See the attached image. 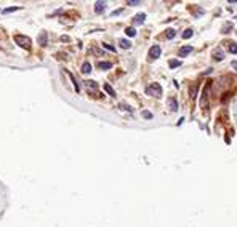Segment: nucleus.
Instances as JSON below:
<instances>
[{
  "label": "nucleus",
  "mask_w": 237,
  "mask_h": 227,
  "mask_svg": "<svg viewBox=\"0 0 237 227\" xmlns=\"http://www.w3.org/2000/svg\"><path fill=\"white\" fill-rule=\"evenodd\" d=\"M146 93L149 96H154V98L159 99V98H162V86L159 83H151V85L146 88Z\"/></svg>",
  "instance_id": "obj_1"
},
{
  "label": "nucleus",
  "mask_w": 237,
  "mask_h": 227,
  "mask_svg": "<svg viewBox=\"0 0 237 227\" xmlns=\"http://www.w3.org/2000/svg\"><path fill=\"white\" fill-rule=\"evenodd\" d=\"M168 106H170V110L171 112H176L178 110V103H176V98H168Z\"/></svg>",
  "instance_id": "obj_6"
},
{
  "label": "nucleus",
  "mask_w": 237,
  "mask_h": 227,
  "mask_svg": "<svg viewBox=\"0 0 237 227\" xmlns=\"http://www.w3.org/2000/svg\"><path fill=\"white\" fill-rule=\"evenodd\" d=\"M120 13H122V10H117V11H112V13H111V16H115V15H120Z\"/></svg>",
  "instance_id": "obj_27"
},
{
  "label": "nucleus",
  "mask_w": 237,
  "mask_h": 227,
  "mask_svg": "<svg viewBox=\"0 0 237 227\" xmlns=\"http://www.w3.org/2000/svg\"><path fill=\"white\" fill-rule=\"evenodd\" d=\"M103 47H104L106 50H109V51H115V48L112 47V45H109V43H103Z\"/></svg>",
  "instance_id": "obj_22"
},
{
  "label": "nucleus",
  "mask_w": 237,
  "mask_h": 227,
  "mask_svg": "<svg viewBox=\"0 0 237 227\" xmlns=\"http://www.w3.org/2000/svg\"><path fill=\"white\" fill-rule=\"evenodd\" d=\"M175 35H176L175 29H167V39H168V40H171V39H173Z\"/></svg>",
  "instance_id": "obj_17"
},
{
  "label": "nucleus",
  "mask_w": 237,
  "mask_h": 227,
  "mask_svg": "<svg viewBox=\"0 0 237 227\" xmlns=\"http://www.w3.org/2000/svg\"><path fill=\"white\" fill-rule=\"evenodd\" d=\"M229 51H231L232 54H236V51H237V48H236V43H231V45H229Z\"/></svg>",
  "instance_id": "obj_23"
},
{
  "label": "nucleus",
  "mask_w": 237,
  "mask_h": 227,
  "mask_svg": "<svg viewBox=\"0 0 237 227\" xmlns=\"http://www.w3.org/2000/svg\"><path fill=\"white\" fill-rule=\"evenodd\" d=\"M128 5H132V7H135V5H141V2H139V0H128Z\"/></svg>",
  "instance_id": "obj_20"
},
{
  "label": "nucleus",
  "mask_w": 237,
  "mask_h": 227,
  "mask_svg": "<svg viewBox=\"0 0 237 227\" xmlns=\"http://www.w3.org/2000/svg\"><path fill=\"white\" fill-rule=\"evenodd\" d=\"M104 90L108 91V93L111 95V96H115V91H114V88L109 85V83H104Z\"/></svg>",
  "instance_id": "obj_15"
},
{
  "label": "nucleus",
  "mask_w": 237,
  "mask_h": 227,
  "mask_svg": "<svg viewBox=\"0 0 237 227\" xmlns=\"http://www.w3.org/2000/svg\"><path fill=\"white\" fill-rule=\"evenodd\" d=\"M119 107H122L123 110H128V112H130V106H127V104H123V103H120V104H119Z\"/></svg>",
  "instance_id": "obj_25"
},
{
  "label": "nucleus",
  "mask_w": 237,
  "mask_h": 227,
  "mask_svg": "<svg viewBox=\"0 0 237 227\" xmlns=\"http://www.w3.org/2000/svg\"><path fill=\"white\" fill-rule=\"evenodd\" d=\"M229 29H232V26H231V24H226L224 27H223V32H224V34H227V31H229Z\"/></svg>",
  "instance_id": "obj_26"
},
{
  "label": "nucleus",
  "mask_w": 237,
  "mask_h": 227,
  "mask_svg": "<svg viewBox=\"0 0 237 227\" xmlns=\"http://www.w3.org/2000/svg\"><path fill=\"white\" fill-rule=\"evenodd\" d=\"M160 51H162V50H160L159 45H154V47L149 50V59H151V61H152V59H157V58H159V56H160Z\"/></svg>",
  "instance_id": "obj_3"
},
{
  "label": "nucleus",
  "mask_w": 237,
  "mask_h": 227,
  "mask_svg": "<svg viewBox=\"0 0 237 227\" xmlns=\"http://www.w3.org/2000/svg\"><path fill=\"white\" fill-rule=\"evenodd\" d=\"M67 75H69V78H71V80H72V83H74V88H76V91L79 93V91H80V85H79V82L76 80V77H74L71 72H67Z\"/></svg>",
  "instance_id": "obj_9"
},
{
  "label": "nucleus",
  "mask_w": 237,
  "mask_h": 227,
  "mask_svg": "<svg viewBox=\"0 0 237 227\" xmlns=\"http://www.w3.org/2000/svg\"><path fill=\"white\" fill-rule=\"evenodd\" d=\"M19 10V7H11V8H7V10H3V13H11V11H16Z\"/></svg>",
  "instance_id": "obj_21"
},
{
  "label": "nucleus",
  "mask_w": 237,
  "mask_h": 227,
  "mask_svg": "<svg viewBox=\"0 0 237 227\" xmlns=\"http://www.w3.org/2000/svg\"><path fill=\"white\" fill-rule=\"evenodd\" d=\"M192 34H194V31H192V29H186V31H184V34H183V39H191Z\"/></svg>",
  "instance_id": "obj_16"
},
{
  "label": "nucleus",
  "mask_w": 237,
  "mask_h": 227,
  "mask_svg": "<svg viewBox=\"0 0 237 227\" xmlns=\"http://www.w3.org/2000/svg\"><path fill=\"white\" fill-rule=\"evenodd\" d=\"M98 67L101 69V71H108V69L112 67V63H108V61H99V63H98Z\"/></svg>",
  "instance_id": "obj_8"
},
{
  "label": "nucleus",
  "mask_w": 237,
  "mask_h": 227,
  "mask_svg": "<svg viewBox=\"0 0 237 227\" xmlns=\"http://www.w3.org/2000/svg\"><path fill=\"white\" fill-rule=\"evenodd\" d=\"M104 10H106V2H96L95 3V13H104Z\"/></svg>",
  "instance_id": "obj_5"
},
{
  "label": "nucleus",
  "mask_w": 237,
  "mask_h": 227,
  "mask_svg": "<svg viewBox=\"0 0 237 227\" xmlns=\"http://www.w3.org/2000/svg\"><path fill=\"white\" fill-rule=\"evenodd\" d=\"M46 40H48V34H46V32H42V34L39 35V45L45 47V45H46Z\"/></svg>",
  "instance_id": "obj_7"
},
{
  "label": "nucleus",
  "mask_w": 237,
  "mask_h": 227,
  "mask_svg": "<svg viewBox=\"0 0 237 227\" xmlns=\"http://www.w3.org/2000/svg\"><path fill=\"white\" fill-rule=\"evenodd\" d=\"M15 42H16V45H19L21 48H26V50L31 48V39L29 37H26V35H15Z\"/></svg>",
  "instance_id": "obj_2"
},
{
  "label": "nucleus",
  "mask_w": 237,
  "mask_h": 227,
  "mask_svg": "<svg viewBox=\"0 0 237 227\" xmlns=\"http://www.w3.org/2000/svg\"><path fill=\"white\" fill-rule=\"evenodd\" d=\"M189 53H192V45H184L179 48V58H186Z\"/></svg>",
  "instance_id": "obj_4"
},
{
  "label": "nucleus",
  "mask_w": 237,
  "mask_h": 227,
  "mask_svg": "<svg viewBox=\"0 0 237 227\" xmlns=\"http://www.w3.org/2000/svg\"><path fill=\"white\" fill-rule=\"evenodd\" d=\"M119 45H120V47H122V48H125V50L132 47V43H130V40H127V39H120V40H119Z\"/></svg>",
  "instance_id": "obj_10"
},
{
  "label": "nucleus",
  "mask_w": 237,
  "mask_h": 227,
  "mask_svg": "<svg viewBox=\"0 0 237 227\" xmlns=\"http://www.w3.org/2000/svg\"><path fill=\"white\" fill-rule=\"evenodd\" d=\"M223 58H224V54H223L221 50H215V51H213V59H216V61H221Z\"/></svg>",
  "instance_id": "obj_11"
},
{
  "label": "nucleus",
  "mask_w": 237,
  "mask_h": 227,
  "mask_svg": "<svg viewBox=\"0 0 237 227\" xmlns=\"http://www.w3.org/2000/svg\"><path fill=\"white\" fill-rule=\"evenodd\" d=\"M143 117L147 118V120H151V118H152V114L149 112V110H143Z\"/></svg>",
  "instance_id": "obj_19"
},
{
  "label": "nucleus",
  "mask_w": 237,
  "mask_h": 227,
  "mask_svg": "<svg viewBox=\"0 0 237 227\" xmlns=\"http://www.w3.org/2000/svg\"><path fill=\"white\" fill-rule=\"evenodd\" d=\"M85 85H87V88H88V90H90V88H93V90H95V88L98 86L95 82H90V80H88V82H85Z\"/></svg>",
  "instance_id": "obj_18"
},
{
  "label": "nucleus",
  "mask_w": 237,
  "mask_h": 227,
  "mask_svg": "<svg viewBox=\"0 0 237 227\" xmlns=\"http://www.w3.org/2000/svg\"><path fill=\"white\" fill-rule=\"evenodd\" d=\"M144 19H146V15H144V13H139V15L135 16V22H138V24H143V22H144Z\"/></svg>",
  "instance_id": "obj_13"
},
{
  "label": "nucleus",
  "mask_w": 237,
  "mask_h": 227,
  "mask_svg": "<svg viewBox=\"0 0 237 227\" xmlns=\"http://www.w3.org/2000/svg\"><path fill=\"white\" fill-rule=\"evenodd\" d=\"M179 61H176V59H173V61H170V67H178L179 66Z\"/></svg>",
  "instance_id": "obj_24"
},
{
  "label": "nucleus",
  "mask_w": 237,
  "mask_h": 227,
  "mask_svg": "<svg viewBox=\"0 0 237 227\" xmlns=\"http://www.w3.org/2000/svg\"><path fill=\"white\" fill-rule=\"evenodd\" d=\"M125 34L128 37H135L136 35V29H135V27H127V29H125Z\"/></svg>",
  "instance_id": "obj_14"
},
{
  "label": "nucleus",
  "mask_w": 237,
  "mask_h": 227,
  "mask_svg": "<svg viewBox=\"0 0 237 227\" xmlns=\"http://www.w3.org/2000/svg\"><path fill=\"white\" fill-rule=\"evenodd\" d=\"M82 72H83V74H90V72H91V64L88 63V61L82 64Z\"/></svg>",
  "instance_id": "obj_12"
}]
</instances>
